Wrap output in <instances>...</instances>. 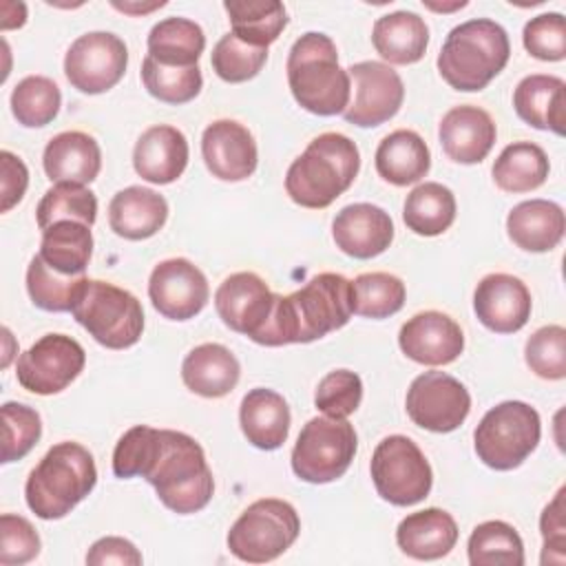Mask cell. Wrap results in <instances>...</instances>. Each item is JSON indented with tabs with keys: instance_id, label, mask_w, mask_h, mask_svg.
<instances>
[{
	"instance_id": "1",
	"label": "cell",
	"mask_w": 566,
	"mask_h": 566,
	"mask_svg": "<svg viewBox=\"0 0 566 566\" xmlns=\"http://www.w3.org/2000/svg\"><path fill=\"white\" fill-rule=\"evenodd\" d=\"M352 316V281L343 274L321 272L301 290L274 294V307L259 345L281 347L290 343H312L347 325Z\"/></svg>"
},
{
	"instance_id": "2",
	"label": "cell",
	"mask_w": 566,
	"mask_h": 566,
	"mask_svg": "<svg viewBox=\"0 0 566 566\" xmlns=\"http://www.w3.org/2000/svg\"><path fill=\"white\" fill-rule=\"evenodd\" d=\"M139 475L153 484L161 504L179 515L206 509L214 493L206 453L201 444L184 431L153 429Z\"/></svg>"
},
{
	"instance_id": "3",
	"label": "cell",
	"mask_w": 566,
	"mask_h": 566,
	"mask_svg": "<svg viewBox=\"0 0 566 566\" xmlns=\"http://www.w3.org/2000/svg\"><path fill=\"white\" fill-rule=\"evenodd\" d=\"M360 153L356 142L343 133H323L290 164L285 192L303 208L332 206L356 179Z\"/></svg>"
},
{
	"instance_id": "4",
	"label": "cell",
	"mask_w": 566,
	"mask_h": 566,
	"mask_svg": "<svg viewBox=\"0 0 566 566\" xmlns=\"http://www.w3.org/2000/svg\"><path fill=\"white\" fill-rule=\"evenodd\" d=\"M287 84L296 104L314 115L329 117L349 106L352 80L338 66V51L329 35L310 31L287 53Z\"/></svg>"
},
{
	"instance_id": "5",
	"label": "cell",
	"mask_w": 566,
	"mask_h": 566,
	"mask_svg": "<svg viewBox=\"0 0 566 566\" xmlns=\"http://www.w3.org/2000/svg\"><path fill=\"white\" fill-rule=\"evenodd\" d=\"M95 482L97 469L91 451L77 442H57L27 478V506L40 520H60L95 489Z\"/></svg>"
},
{
	"instance_id": "6",
	"label": "cell",
	"mask_w": 566,
	"mask_h": 566,
	"mask_svg": "<svg viewBox=\"0 0 566 566\" xmlns=\"http://www.w3.org/2000/svg\"><path fill=\"white\" fill-rule=\"evenodd\" d=\"M511 42L502 24L489 18L453 27L438 53V71L455 91H482L509 62Z\"/></svg>"
},
{
	"instance_id": "7",
	"label": "cell",
	"mask_w": 566,
	"mask_h": 566,
	"mask_svg": "<svg viewBox=\"0 0 566 566\" xmlns=\"http://www.w3.org/2000/svg\"><path fill=\"white\" fill-rule=\"evenodd\" d=\"M71 314L108 349L133 347L144 332V310L137 296L97 279H86L82 283Z\"/></svg>"
},
{
	"instance_id": "8",
	"label": "cell",
	"mask_w": 566,
	"mask_h": 566,
	"mask_svg": "<svg viewBox=\"0 0 566 566\" xmlns=\"http://www.w3.org/2000/svg\"><path fill=\"white\" fill-rule=\"evenodd\" d=\"M539 436V413L522 400H506L482 416L473 431V444L486 467L511 471L535 451Z\"/></svg>"
},
{
	"instance_id": "9",
	"label": "cell",
	"mask_w": 566,
	"mask_h": 566,
	"mask_svg": "<svg viewBox=\"0 0 566 566\" xmlns=\"http://www.w3.org/2000/svg\"><path fill=\"white\" fill-rule=\"evenodd\" d=\"M301 520L296 509L279 497L252 502L230 526L228 548L248 564H265L283 555L298 537Z\"/></svg>"
},
{
	"instance_id": "10",
	"label": "cell",
	"mask_w": 566,
	"mask_h": 566,
	"mask_svg": "<svg viewBox=\"0 0 566 566\" xmlns=\"http://www.w3.org/2000/svg\"><path fill=\"white\" fill-rule=\"evenodd\" d=\"M358 438L345 418L316 416L307 420L292 449V471L310 484H327L345 475Z\"/></svg>"
},
{
	"instance_id": "11",
	"label": "cell",
	"mask_w": 566,
	"mask_h": 566,
	"mask_svg": "<svg viewBox=\"0 0 566 566\" xmlns=\"http://www.w3.org/2000/svg\"><path fill=\"white\" fill-rule=\"evenodd\" d=\"M369 471L378 495L394 506L422 502L433 484L424 453L407 436L382 438L374 449Z\"/></svg>"
},
{
	"instance_id": "12",
	"label": "cell",
	"mask_w": 566,
	"mask_h": 566,
	"mask_svg": "<svg viewBox=\"0 0 566 566\" xmlns=\"http://www.w3.org/2000/svg\"><path fill=\"white\" fill-rule=\"evenodd\" d=\"M84 347L66 334H44L15 363L18 382L40 396L66 389L84 369Z\"/></svg>"
},
{
	"instance_id": "13",
	"label": "cell",
	"mask_w": 566,
	"mask_h": 566,
	"mask_svg": "<svg viewBox=\"0 0 566 566\" xmlns=\"http://www.w3.org/2000/svg\"><path fill=\"white\" fill-rule=\"evenodd\" d=\"M128 49L122 38L108 31L80 35L64 55V75L73 88L97 95L113 88L126 71Z\"/></svg>"
},
{
	"instance_id": "14",
	"label": "cell",
	"mask_w": 566,
	"mask_h": 566,
	"mask_svg": "<svg viewBox=\"0 0 566 566\" xmlns=\"http://www.w3.org/2000/svg\"><path fill=\"white\" fill-rule=\"evenodd\" d=\"M405 407L413 424L433 433H449L467 420L471 396L458 378L444 371H424L409 385Z\"/></svg>"
},
{
	"instance_id": "15",
	"label": "cell",
	"mask_w": 566,
	"mask_h": 566,
	"mask_svg": "<svg viewBox=\"0 0 566 566\" xmlns=\"http://www.w3.org/2000/svg\"><path fill=\"white\" fill-rule=\"evenodd\" d=\"M354 82V99L345 108V119L360 128L380 126L391 119L405 99L400 75L382 62H356L347 69Z\"/></svg>"
},
{
	"instance_id": "16",
	"label": "cell",
	"mask_w": 566,
	"mask_h": 566,
	"mask_svg": "<svg viewBox=\"0 0 566 566\" xmlns=\"http://www.w3.org/2000/svg\"><path fill=\"white\" fill-rule=\"evenodd\" d=\"M148 296L161 316L170 321H188L206 307L210 287L206 274L192 261L177 256L153 268Z\"/></svg>"
},
{
	"instance_id": "17",
	"label": "cell",
	"mask_w": 566,
	"mask_h": 566,
	"mask_svg": "<svg viewBox=\"0 0 566 566\" xmlns=\"http://www.w3.org/2000/svg\"><path fill=\"white\" fill-rule=\"evenodd\" d=\"M214 307L219 318L232 332L243 334L256 343L270 321L274 294L259 274L234 272L217 287Z\"/></svg>"
},
{
	"instance_id": "18",
	"label": "cell",
	"mask_w": 566,
	"mask_h": 566,
	"mask_svg": "<svg viewBox=\"0 0 566 566\" xmlns=\"http://www.w3.org/2000/svg\"><path fill=\"white\" fill-rule=\"evenodd\" d=\"M531 292L526 283L513 274H486L473 292V310L478 321L495 334L520 332L531 318Z\"/></svg>"
},
{
	"instance_id": "19",
	"label": "cell",
	"mask_w": 566,
	"mask_h": 566,
	"mask_svg": "<svg viewBox=\"0 0 566 566\" xmlns=\"http://www.w3.org/2000/svg\"><path fill=\"white\" fill-rule=\"evenodd\" d=\"M398 345L413 363L438 367L453 363L462 354L464 334L451 316L427 310L411 316L400 327Z\"/></svg>"
},
{
	"instance_id": "20",
	"label": "cell",
	"mask_w": 566,
	"mask_h": 566,
	"mask_svg": "<svg viewBox=\"0 0 566 566\" xmlns=\"http://www.w3.org/2000/svg\"><path fill=\"white\" fill-rule=\"evenodd\" d=\"M201 155L212 177L243 181L256 170L259 150L252 133L234 119H217L201 135Z\"/></svg>"
},
{
	"instance_id": "21",
	"label": "cell",
	"mask_w": 566,
	"mask_h": 566,
	"mask_svg": "<svg viewBox=\"0 0 566 566\" xmlns=\"http://www.w3.org/2000/svg\"><path fill=\"white\" fill-rule=\"evenodd\" d=\"M332 237L347 256L374 259L391 245L394 221L374 203H349L334 217Z\"/></svg>"
},
{
	"instance_id": "22",
	"label": "cell",
	"mask_w": 566,
	"mask_h": 566,
	"mask_svg": "<svg viewBox=\"0 0 566 566\" xmlns=\"http://www.w3.org/2000/svg\"><path fill=\"white\" fill-rule=\"evenodd\" d=\"M438 137L449 159L458 164H478L491 153L497 128L484 108L462 104L444 113Z\"/></svg>"
},
{
	"instance_id": "23",
	"label": "cell",
	"mask_w": 566,
	"mask_h": 566,
	"mask_svg": "<svg viewBox=\"0 0 566 566\" xmlns=\"http://www.w3.org/2000/svg\"><path fill=\"white\" fill-rule=\"evenodd\" d=\"M135 172L150 184H172L188 166V139L168 124L146 128L133 150Z\"/></svg>"
},
{
	"instance_id": "24",
	"label": "cell",
	"mask_w": 566,
	"mask_h": 566,
	"mask_svg": "<svg viewBox=\"0 0 566 566\" xmlns=\"http://www.w3.org/2000/svg\"><path fill=\"white\" fill-rule=\"evenodd\" d=\"M42 166L55 184L86 186L99 175L102 150L88 133L64 130L44 146Z\"/></svg>"
},
{
	"instance_id": "25",
	"label": "cell",
	"mask_w": 566,
	"mask_h": 566,
	"mask_svg": "<svg viewBox=\"0 0 566 566\" xmlns=\"http://www.w3.org/2000/svg\"><path fill=\"white\" fill-rule=\"evenodd\" d=\"M168 219L166 199L144 186H128L113 195L108 203V223L117 237L142 241L157 234Z\"/></svg>"
},
{
	"instance_id": "26",
	"label": "cell",
	"mask_w": 566,
	"mask_h": 566,
	"mask_svg": "<svg viewBox=\"0 0 566 566\" xmlns=\"http://www.w3.org/2000/svg\"><path fill=\"white\" fill-rule=\"evenodd\" d=\"M513 108L520 119L539 130L564 135L566 84L557 75H526L513 91Z\"/></svg>"
},
{
	"instance_id": "27",
	"label": "cell",
	"mask_w": 566,
	"mask_h": 566,
	"mask_svg": "<svg viewBox=\"0 0 566 566\" xmlns=\"http://www.w3.org/2000/svg\"><path fill=\"white\" fill-rule=\"evenodd\" d=\"M241 376V365L237 356L219 345L203 343L190 349L181 363L184 385L203 398H223L228 396Z\"/></svg>"
},
{
	"instance_id": "28",
	"label": "cell",
	"mask_w": 566,
	"mask_h": 566,
	"mask_svg": "<svg viewBox=\"0 0 566 566\" xmlns=\"http://www.w3.org/2000/svg\"><path fill=\"white\" fill-rule=\"evenodd\" d=\"M290 407L274 389H250L239 407L241 431L250 444L263 451L279 449L290 433Z\"/></svg>"
},
{
	"instance_id": "29",
	"label": "cell",
	"mask_w": 566,
	"mask_h": 566,
	"mask_svg": "<svg viewBox=\"0 0 566 566\" xmlns=\"http://www.w3.org/2000/svg\"><path fill=\"white\" fill-rule=\"evenodd\" d=\"M398 548L422 562L440 559L451 553L458 542V524L442 509H424L409 513L396 528Z\"/></svg>"
},
{
	"instance_id": "30",
	"label": "cell",
	"mask_w": 566,
	"mask_h": 566,
	"mask_svg": "<svg viewBox=\"0 0 566 566\" xmlns=\"http://www.w3.org/2000/svg\"><path fill=\"white\" fill-rule=\"evenodd\" d=\"M564 230V210L548 199L522 201L506 217L509 239L526 252H548L557 248Z\"/></svg>"
},
{
	"instance_id": "31",
	"label": "cell",
	"mask_w": 566,
	"mask_h": 566,
	"mask_svg": "<svg viewBox=\"0 0 566 566\" xmlns=\"http://www.w3.org/2000/svg\"><path fill=\"white\" fill-rule=\"evenodd\" d=\"M376 172L394 184V186H409L427 177L431 168V153L424 139L409 128H398L382 137L376 148Z\"/></svg>"
},
{
	"instance_id": "32",
	"label": "cell",
	"mask_w": 566,
	"mask_h": 566,
	"mask_svg": "<svg viewBox=\"0 0 566 566\" xmlns=\"http://www.w3.org/2000/svg\"><path fill=\"white\" fill-rule=\"evenodd\" d=\"M371 42L376 53L389 64H413L427 51L429 27L413 11L385 13L374 22Z\"/></svg>"
},
{
	"instance_id": "33",
	"label": "cell",
	"mask_w": 566,
	"mask_h": 566,
	"mask_svg": "<svg viewBox=\"0 0 566 566\" xmlns=\"http://www.w3.org/2000/svg\"><path fill=\"white\" fill-rule=\"evenodd\" d=\"M148 53L155 62L166 66H195L206 49L203 29L188 18L159 20L146 40Z\"/></svg>"
},
{
	"instance_id": "34",
	"label": "cell",
	"mask_w": 566,
	"mask_h": 566,
	"mask_svg": "<svg viewBox=\"0 0 566 566\" xmlns=\"http://www.w3.org/2000/svg\"><path fill=\"white\" fill-rule=\"evenodd\" d=\"M93 254L91 226L82 221H57L42 230L40 256L60 274H84Z\"/></svg>"
},
{
	"instance_id": "35",
	"label": "cell",
	"mask_w": 566,
	"mask_h": 566,
	"mask_svg": "<svg viewBox=\"0 0 566 566\" xmlns=\"http://www.w3.org/2000/svg\"><path fill=\"white\" fill-rule=\"evenodd\" d=\"M223 9L232 33L252 46L268 49L287 27V11L279 0H228Z\"/></svg>"
},
{
	"instance_id": "36",
	"label": "cell",
	"mask_w": 566,
	"mask_h": 566,
	"mask_svg": "<svg viewBox=\"0 0 566 566\" xmlns=\"http://www.w3.org/2000/svg\"><path fill=\"white\" fill-rule=\"evenodd\" d=\"M551 164L542 146L533 142L509 144L493 164V181L504 192H528L548 177Z\"/></svg>"
},
{
	"instance_id": "37",
	"label": "cell",
	"mask_w": 566,
	"mask_h": 566,
	"mask_svg": "<svg viewBox=\"0 0 566 566\" xmlns=\"http://www.w3.org/2000/svg\"><path fill=\"white\" fill-rule=\"evenodd\" d=\"M402 219L405 226L420 237L442 234L455 221V197L447 186L424 181L407 195Z\"/></svg>"
},
{
	"instance_id": "38",
	"label": "cell",
	"mask_w": 566,
	"mask_h": 566,
	"mask_svg": "<svg viewBox=\"0 0 566 566\" xmlns=\"http://www.w3.org/2000/svg\"><path fill=\"white\" fill-rule=\"evenodd\" d=\"M471 566H522L524 544L520 533L502 522L489 520L478 524L467 544Z\"/></svg>"
},
{
	"instance_id": "39",
	"label": "cell",
	"mask_w": 566,
	"mask_h": 566,
	"mask_svg": "<svg viewBox=\"0 0 566 566\" xmlns=\"http://www.w3.org/2000/svg\"><path fill=\"white\" fill-rule=\"evenodd\" d=\"M405 283L389 272H365L352 281V314L387 318L405 305Z\"/></svg>"
},
{
	"instance_id": "40",
	"label": "cell",
	"mask_w": 566,
	"mask_h": 566,
	"mask_svg": "<svg viewBox=\"0 0 566 566\" xmlns=\"http://www.w3.org/2000/svg\"><path fill=\"white\" fill-rule=\"evenodd\" d=\"M62 104V93L51 77L27 75L11 93V113L18 124L27 128H40L51 124Z\"/></svg>"
},
{
	"instance_id": "41",
	"label": "cell",
	"mask_w": 566,
	"mask_h": 566,
	"mask_svg": "<svg viewBox=\"0 0 566 566\" xmlns=\"http://www.w3.org/2000/svg\"><path fill=\"white\" fill-rule=\"evenodd\" d=\"M84 281V274L69 276L55 272L40 254H35L27 268V292L33 305L44 312H71Z\"/></svg>"
},
{
	"instance_id": "42",
	"label": "cell",
	"mask_w": 566,
	"mask_h": 566,
	"mask_svg": "<svg viewBox=\"0 0 566 566\" xmlns=\"http://www.w3.org/2000/svg\"><path fill=\"white\" fill-rule=\"evenodd\" d=\"M35 214L40 230H46L57 221H82L93 226L97 217V197L77 184H55L40 199Z\"/></svg>"
},
{
	"instance_id": "43",
	"label": "cell",
	"mask_w": 566,
	"mask_h": 566,
	"mask_svg": "<svg viewBox=\"0 0 566 566\" xmlns=\"http://www.w3.org/2000/svg\"><path fill=\"white\" fill-rule=\"evenodd\" d=\"M142 82L155 99L166 104H186L199 95L203 77L199 64L166 66L146 55L142 62Z\"/></svg>"
},
{
	"instance_id": "44",
	"label": "cell",
	"mask_w": 566,
	"mask_h": 566,
	"mask_svg": "<svg viewBox=\"0 0 566 566\" xmlns=\"http://www.w3.org/2000/svg\"><path fill=\"white\" fill-rule=\"evenodd\" d=\"M265 60H268V49L252 46L239 40L232 31H228L214 44L210 64L223 82L239 84V82L252 80L263 69Z\"/></svg>"
},
{
	"instance_id": "45",
	"label": "cell",
	"mask_w": 566,
	"mask_h": 566,
	"mask_svg": "<svg viewBox=\"0 0 566 566\" xmlns=\"http://www.w3.org/2000/svg\"><path fill=\"white\" fill-rule=\"evenodd\" d=\"M2 464L22 460L42 436V420L35 409L22 402H4L2 409Z\"/></svg>"
},
{
	"instance_id": "46",
	"label": "cell",
	"mask_w": 566,
	"mask_h": 566,
	"mask_svg": "<svg viewBox=\"0 0 566 566\" xmlns=\"http://www.w3.org/2000/svg\"><path fill=\"white\" fill-rule=\"evenodd\" d=\"M531 371L544 380H562L566 376V329L562 325L539 327L524 347Z\"/></svg>"
},
{
	"instance_id": "47",
	"label": "cell",
	"mask_w": 566,
	"mask_h": 566,
	"mask_svg": "<svg viewBox=\"0 0 566 566\" xmlns=\"http://www.w3.org/2000/svg\"><path fill=\"white\" fill-rule=\"evenodd\" d=\"M363 400V380L356 371L334 369L325 374L316 387L314 405L329 418L352 416Z\"/></svg>"
},
{
	"instance_id": "48",
	"label": "cell",
	"mask_w": 566,
	"mask_h": 566,
	"mask_svg": "<svg viewBox=\"0 0 566 566\" xmlns=\"http://www.w3.org/2000/svg\"><path fill=\"white\" fill-rule=\"evenodd\" d=\"M524 49L544 62H559L566 57V22L562 13H539L524 24Z\"/></svg>"
},
{
	"instance_id": "49",
	"label": "cell",
	"mask_w": 566,
	"mask_h": 566,
	"mask_svg": "<svg viewBox=\"0 0 566 566\" xmlns=\"http://www.w3.org/2000/svg\"><path fill=\"white\" fill-rule=\"evenodd\" d=\"M40 553V537L33 524L13 513H2L0 517V564H27Z\"/></svg>"
},
{
	"instance_id": "50",
	"label": "cell",
	"mask_w": 566,
	"mask_h": 566,
	"mask_svg": "<svg viewBox=\"0 0 566 566\" xmlns=\"http://www.w3.org/2000/svg\"><path fill=\"white\" fill-rule=\"evenodd\" d=\"M564 493L562 486L551 504L542 511L539 531L544 537L542 564H564L566 562V522H564Z\"/></svg>"
},
{
	"instance_id": "51",
	"label": "cell",
	"mask_w": 566,
	"mask_h": 566,
	"mask_svg": "<svg viewBox=\"0 0 566 566\" xmlns=\"http://www.w3.org/2000/svg\"><path fill=\"white\" fill-rule=\"evenodd\" d=\"M0 190H2V203H0V210L2 212H9L27 192V186H29V170L24 166V161L9 153V150H2L0 153Z\"/></svg>"
},
{
	"instance_id": "52",
	"label": "cell",
	"mask_w": 566,
	"mask_h": 566,
	"mask_svg": "<svg viewBox=\"0 0 566 566\" xmlns=\"http://www.w3.org/2000/svg\"><path fill=\"white\" fill-rule=\"evenodd\" d=\"M86 564L104 566V564H119V566H139L142 553L135 548L133 542L124 537H102L97 539L91 551L86 553Z\"/></svg>"
},
{
	"instance_id": "53",
	"label": "cell",
	"mask_w": 566,
	"mask_h": 566,
	"mask_svg": "<svg viewBox=\"0 0 566 566\" xmlns=\"http://www.w3.org/2000/svg\"><path fill=\"white\" fill-rule=\"evenodd\" d=\"M424 7H429V9H433V11H455V9L467 7V2L460 0V2H453V4H436V2H431V0H424Z\"/></svg>"
}]
</instances>
